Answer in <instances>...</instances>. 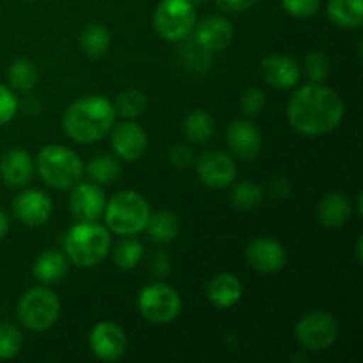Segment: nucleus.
Wrapping results in <instances>:
<instances>
[{
  "label": "nucleus",
  "instance_id": "nucleus-20",
  "mask_svg": "<svg viewBox=\"0 0 363 363\" xmlns=\"http://www.w3.org/2000/svg\"><path fill=\"white\" fill-rule=\"evenodd\" d=\"M353 215V206L344 194L333 191L325 195L318 206V220L326 229H340L346 225Z\"/></svg>",
  "mask_w": 363,
  "mask_h": 363
},
{
  "label": "nucleus",
  "instance_id": "nucleus-44",
  "mask_svg": "<svg viewBox=\"0 0 363 363\" xmlns=\"http://www.w3.org/2000/svg\"><path fill=\"white\" fill-rule=\"evenodd\" d=\"M191 4H201V2H204V0H190Z\"/></svg>",
  "mask_w": 363,
  "mask_h": 363
},
{
  "label": "nucleus",
  "instance_id": "nucleus-13",
  "mask_svg": "<svg viewBox=\"0 0 363 363\" xmlns=\"http://www.w3.org/2000/svg\"><path fill=\"white\" fill-rule=\"evenodd\" d=\"M69 199V208L78 222H98L105 213L106 199L96 183H78Z\"/></svg>",
  "mask_w": 363,
  "mask_h": 363
},
{
  "label": "nucleus",
  "instance_id": "nucleus-28",
  "mask_svg": "<svg viewBox=\"0 0 363 363\" xmlns=\"http://www.w3.org/2000/svg\"><path fill=\"white\" fill-rule=\"evenodd\" d=\"M262 199H264V191L252 181H243V183L236 184L230 194V202L240 211H254L255 208L261 206Z\"/></svg>",
  "mask_w": 363,
  "mask_h": 363
},
{
  "label": "nucleus",
  "instance_id": "nucleus-5",
  "mask_svg": "<svg viewBox=\"0 0 363 363\" xmlns=\"http://www.w3.org/2000/svg\"><path fill=\"white\" fill-rule=\"evenodd\" d=\"M149 215L147 201L133 190L119 191L105 206L106 227L117 236H135L145 230Z\"/></svg>",
  "mask_w": 363,
  "mask_h": 363
},
{
  "label": "nucleus",
  "instance_id": "nucleus-36",
  "mask_svg": "<svg viewBox=\"0 0 363 363\" xmlns=\"http://www.w3.org/2000/svg\"><path fill=\"white\" fill-rule=\"evenodd\" d=\"M18 112V98L9 87L0 84V126L13 121Z\"/></svg>",
  "mask_w": 363,
  "mask_h": 363
},
{
  "label": "nucleus",
  "instance_id": "nucleus-29",
  "mask_svg": "<svg viewBox=\"0 0 363 363\" xmlns=\"http://www.w3.org/2000/svg\"><path fill=\"white\" fill-rule=\"evenodd\" d=\"M113 108H116V113H119L124 119H137L147 108V98L138 89H128L117 96Z\"/></svg>",
  "mask_w": 363,
  "mask_h": 363
},
{
  "label": "nucleus",
  "instance_id": "nucleus-11",
  "mask_svg": "<svg viewBox=\"0 0 363 363\" xmlns=\"http://www.w3.org/2000/svg\"><path fill=\"white\" fill-rule=\"evenodd\" d=\"M126 335L123 328L108 321L98 323L89 335V347L103 362H116L126 353Z\"/></svg>",
  "mask_w": 363,
  "mask_h": 363
},
{
  "label": "nucleus",
  "instance_id": "nucleus-38",
  "mask_svg": "<svg viewBox=\"0 0 363 363\" xmlns=\"http://www.w3.org/2000/svg\"><path fill=\"white\" fill-rule=\"evenodd\" d=\"M170 162H172V165L177 167V169H188L190 165H194L195 152L191 151V147H188V145H174V147L170 149Z\"/></svg>",
  "mask_w": 363,
  "mask_h": 363
},
{
  "label": "nucleus",
  "instance_id": "nucleus-12",
  "mask_svg": "<svg viewBox=\"0 0 363 363\" xmlns=\"http://www.w3.org/2000/svg\"><path fill=\"white\" fill-rule=\"evenodd\" d=\"M245 257L250 268L259 273H277L286 266L287 255L282 245L272 238H255L248 243Z\"/></svg>",
  "mask_w": 363,
  "mask_h": 363
},
{
  "label": "nucleus",
  "instance_id": "nucleus-27",
  "mask_svg": "<svg viewBox=\"0 0 363 363\" xmlns=\"http://www.w3.org/2000/svg\"><path fill=\"white\" fill-rule=\"evenodd\" d=\"M183 133L194 144H204L215 133V123L209 113L202 112V110H195V112L188 113L186 119L183 121Z\"/></svg>",
  "mask_w": 363,
  "mask_h": 363
},
{
  "label": "nucleus",
  "instance_id": "nucleus-30",
  "mask_svg": "<svg viewBox=\"0 0 363 363\" xmlns=\"http://www.w3.org/2000/svg\"><path fill=\"white\" fill-rule=\"evenodd\" d=\"M9 84L20 92H28L38 85V69L27 59H18L9 67Z\"/></svg>",
  "mask_w": 363,
  "mask_h": 363
},
{
  "label": "nucleus",
  "instance_id": "nucleus-19",
  "mask_svg": "<svg viewBox=\"0 0 363 363\" xmlns=\"http://www.w3.org/2000/svg\"><path fill=\"white\" fill-rule=\"evenodd\" d=\"M227 144L241 160H254L261 152V135L248 121H234L227 130Z\"/></svg>",
  "mask_w": 363,
  "mask_h": 363
},
{
  "label": "nucleus",
  "instance_id": "nucleus-25",
  "mask_svg": "<svg viewBox=\"0 0 363 363\" xmlns=\"http://www.w3.org/2000/svg\"><path fill=\"white\" fill-rule=\"evenodd\" d=\"M145 229L151 234L152 240L169 243V241L176 240L181 230L179 216L174 215L172 211H156L152 215H149L147 227Z\"/></svg>",
  "mask_w": 363,
  "mask_h": 363
},
{
  "label": "nucleus",
  "instance_id": "nucleus-22",
  "mask_svg": "<svg viewBox=\"0 0 363 363\" xmlns=\"http://www.w3.org/2000/svg\"><path fill=\"white\" fill-rule=\"evenodd\" d=\"M32 273L43 284H55L62 280L67 273L66 255L57 250H46L35 259Z\"/></svg>",
  "mask_w": 363,
  "mask_h": 363
},
{
  "label": "nucleus",
  "instance_id": "nucleus-42",
  "mask_svg": "<svg viewBox=\"0 0 363 363\" xmlns=\"http://www.w3.org/2000/svg\"><path fill=\"white\" fill-rule=\"evenodd\" d=\"M7 230H9V218H7L6 213L0 211V241L6 238Z\"/></svg>",
  "mask_w": 363,
  "mask_h": 363
},
{
  "label": "nucleus",
  "instance_id": "nucleus-26",
  "mask_svg": "<svg viewBox=\"0 0 363 363\" xmlns=\"http://www.w3.org/2000/svg\"><path fill=\"white\" fill-rule=\"evenodd\" d=\"M80 46L91 59H99L110 50V32L103 25L91 23L80 34Z\"/></svg>",
  "mask_w": 363,
  "mask_h": 363
},
{
  "label": "nucleus",
  "instance_id": "nucleus-17",
  "mask_svg": "<svg viewBox=\"0 0 363 363\" xmlns=\"http://www.w3.org/2000/svg\"><path fill=\"white\" fill-rule=\"evenodd\" d=\"M261 77L273 87L291 89L300 82L301 71L291 57L268 55L261 60Z\"/></svg>",
  "mask_w": 363,
  "mask_h": 363
},
{
  "label": "nucleus",
  "instance_id": "nucleus-24",
  "mask_svg": "<svg viewBox=\"0 0 363 363\" xmlns=\"http://www.w3.org/2000/svg\"><path fill=\"white\" fill-rule=\"evenodd\" d=\"M328 16L342 28H358L363 21V0H328Z\"/></svg>",
  "mask_w": 363,
  "mask_h": 363
},
{
  "label": "nucleus",
  "instance_id": "nucleus-9",
  "mask_svg": "<svg viewBox=\"0 0 363 363\" xmlns=\"http://www.w3.org/2000/svg\"><path fill=\"white\" fill-rule=\"evenodd\" d=\"M339 337V323L335 315L325 311H312L301 315L296 323V339L305 350L325 351L335 344Z\"/></svg>",
  "mask_w": 363,
  "mask_h": 363
},
{
  "label": "nucleus",
  "instance_id": "nucleus-35",
  "mask_svg": "<svg viewBox=\"0 0 363 363\" xmlns=\"http://www.w3.org/2000/svg\"><path fill=\"white\" fill-rule=\"evenodd\" d=\"M264 103H266L264 92H262L261 89H255V87L247 89V91L241 94V99H240L241 110H243V113H247V116L250 117L261 113Z\"/></svg>",
  "mask_w": 363,
  "mask_h": 363
},
{
  "label": "nucleus",
  "instance_id": "nucleus-14",
  "mask_svg": "<svg viewBox=\"0 0 363 363\" xmlns=\"http://www.w3.org/2000/svg\"><path fill=\"white\" fill-rule=\"evenodd\" d=\"M52 209V199L39 190L21 191L13 201L14 216L28 227H38L48 222Z\"/></svg>",
  "mask_w": 363,
  "mask_h": 363
},
{
  "label": "nucleus",
  "instance_id": "nucleus-34",
  "mask_svg": "<svg viewBox=\"0 0 363 363\" xmlns=\"http://www.w3.org/2000/svg\"><path fill=\"white\" fill-rule=\"evenodd\" d=\"M305 64H307V74L312 84H321L330 77L332 62L325 52H311L305 59Z\"/></svg>",
  "mask_w": 363,
  "mask_h": 363
},
{
  "label": "nucleus",
  "instance_id": "nucleus-37",
  "mask_svg": "<svg viewBox=\"0 0 363 363\" xmlns=\"http://www.w3.org/2000/svg\"><path fill=\"white\" fill-rule=\"evenodd\" d=\"M286 13L296 18H308L318 13L321 0H282Z\"/></svg>",
  "mask_w": 363,
  "mask_h": 363
},
{
  "label": "nucleus",
  "instance_id": "nucleus-41",
  "mask_svg": "<svg viewBox=\"0 0 363 363\" xmlns=\"http://www.w3.org/2000/svg\"><path fill=\"white\" fill-rule=\"evenodd\" d=\"M289 190L291 186L286 179H279L272 184V194L275 195V197H287Z\"/></svg>",
  "mask_w": 363,
  "mask_h": 363
},
{
  "label": "nucleus",
  "instance_id": "nucleus-3",
  "mask_svg": "<svg viewBox=\"0 0 363 363\" xmlns=\"http://www.w3.org/2000/svg\"><path fill=\"white\" fill-rule=\"evenodd\" d=\"M110 245V230L96 222H78L64 241L67 259L80 268L98 266L108 255Z\"/></svg>",
  "mask_w": 363,
  "mask_h": 363
},
{
  "label": "nucleus",
  "instance_id": "nucleus-33",
  "mask_svg": "<svg viewBox=\"0 0 363 363\" xmlns=\"http://www.w3.org/2000/svg\"><path fill=\"white\" fill-rule=\"evenodd\" d=\"M23 346V335L16 326L0 323V360H11L16 357Z\"/></svg>",
  "mask_w": 363,
  "mask_h": 363
},
{
  "label": "nucleus",
  "instance_id": "nucleus-15",
  "mask_svg": "<svg viewBox=\"0 0 363 363\" xmlns=\"http://www.w3.org/2000/svg\"><path fill=\"white\" fill-rule=\"evenodd\" d=\"M112 147L117 156L126 162H135V160L142 158L147 149V135L137 123L126 119L113 128Z\"/></svg>",
  "mask_w": 363,
  "mask_h": 363
},
{
  "label": "nucleus",
  "instance_id": "nucleus-18",
  "mask_svg": "<svg viewBox=\"0 0 363 363\" xmlns=\"http://www.w3.org/2000/svg\"><path fill=\"white\" fill-rule=\"evenodd\" d=\"M34 162L25 149L14 147L0 158V177L11 188H21L32 179Z\"/></svg>",
  "mask_w": 363,
  "mask_h": 363
},
{
  "label": "nucleus",
  "instance_id": "nucleus-10",
  "mask_svg": "<svg viewBox=\"0 0 363 363\" xmlns=\"http://www.w3.org/2000/svg\"><path fill=\"white\" fill-rule=\"evenodd\" d=\"M236 163L229 155L222 151H208L199 158L197 162V176L206 186L225 188L234 183L236 179Z\"/></svg>",
  "mask_w": 363,
  "mask_h": 363
},
{
  "label": "nucleus",
  "instance_id": "nucleus-43",
  "mask_svg": "<svg viewBox=\"0 0 363 363\" xmlns=\"http://www.w3.org/2000/svg\"><path fill=\"white\" fill-rule=\"evenodd\" d=\"M362 247H363V240H362V238H358L357 248H354V252H357V261H358V262L363 261V250H362Z\"/></svg>",
  "mask_w": 363,
  "mask_h": 363
},
{
  "label": "nucleus",
  "instance_id": "nucleus-16",
  "mask_svg": "<svg viewBox=\"0 0 363 363\" xmlns=\"http://www.w3.org/2000/svg\"><path fill=\"white\" fill-rule=\"evenodd\" d=\"M195 41L204 46L209 52H220L225 50L233 41V25L223 16L213 14V16L204 18L201 23L195 25Z\"/></svg>",
  "mask_w": 363,
  "mask_h": 363
},
{
  "label": "nucleus",
  "instance_id": "nucleus-23",
  "mask_svg": "<svg viewBox=\"0 0 363 363\" xmlns=\"http://www.w3.org/2000/svg\"><path fill=\"white\" fill-rule=\"evenodd\" d=\"M181 46L177 50V57H179L181 64H183L186 69L194 71V73H206L208 69H211L213 66V52L206 50L204 46L199 45L194 39L184 38L183 41H179Z\"/></svg>",
  "mask_w": 363,
  "mask_h": 363
},
{
  "label": "nucleus",
  "instance_id": "nucleus-21",
  "mask_svg": "<svg viewBox=\"0 0 363 363\" xmlns=\"http://www.w3.org/2000/svg\"><path fill=\"white\" fill-rule=\"evenodd\" d=\"M208 293L209 301L218 308H230L241 300L243 294V286L240 280L230 273H220L211 282L208 284Z\"/></svg>",
  "mask_w": 363,
  "mask_h": 363
},
{
  "label": "nucleus",
  "instance_id": "nucleus-8",
  "mask_svg": "<svg viewBox=\"0 0 363 363\" xmlns=\"http://www.w3.org/2000/svg\"><path fill=\"white\" fill-rule=\"evenodd\" d=\"M195 11L190 0H162L155 11V28L163 39L172 43L190 38L195 27Z\"/></svg>",
  "mask_w": 363,
  "mask_h": 363
},
{
  "label": "nucleus",
  "instance_id": "nucleus-40",
  "mask_svg": "<svg viewBox=\"0 0 363 363\" xmlns=\"http://www.w3.org/2000/svg\"><path fill=\"white\" fill-rule=\"evenodd\" d=\"M152 268H155V272L158 273V275H167V273L170 272L169 257H167V255H163V254L156 255L155 266H152Z\"/></svg>",
  "mask_w": 363,
  "mask_h": 363
},
{
  "label": "nucleus",
  "instance_id": "nucleus-39",
  "mask_svg": "<svg viewBox=\"0 0 363 363\" xmlns=\"http://www.w3.org/2000/svg\"><path fill=\"white\" fill-rule=\"evenodd\" d=\"M259 0H216L218 7L225 13H243L257 4Z\"/></svg>",
  "mask_w": 363,
  "mask_h": 363
},
{
  "label": "nucleus",
  "instance_id": "nucleus-1",
  "mask_svg": "<svg viewBox=\"0 0 363 363\" xmlns=\"http://www.w3.org/2000/svg\"><path fill=\"white\" fill-rule=\"evenodd\" d=\"M344 117V101L333 89L308 84L298 89L287 103L289 124L301 135L321 137L335 130Z\"/></svg>",
  "mask_w": 363,
  "mask_h": 363
},
{
  "label": "nucleus",
  "instance_id": "nucleus-2",
  "mask_svg": "<svg viewBox=\"0 0 363 363\" xmlns=\"http://www.w3.org/2000/svg\"><path fill=\"white\" fill-rule=\"evenodd\" d=\"M116 121V108L103 96H85L67 106L62 128L78 144H94L108 135Z\"/></svg>",
  "mask_w": 363,
  "mask_h": 363
},
{
  "label": "nucleus",
  "instance_id": "nucleus-7",
  "mask_svg": "<svg viewBox=\"0 0 363 363\" xmlns=\"http://www.w3.org/2000/svg\"><path fill=\"white\" fill-rule=\"evenodd\" d=\"M137 305L140 314L152 325H169L176 321L183 308L179 293L163 282L145 286L138 294Z\"/></svg>",
  "mask_w": 363,
  "mask_h": 363
},
{
  "label": "nucleus",
  "instance_id": "nucleus-6",
  "mask_svg": "<svg viewBox=\"0 0 363 363\" xmlns=\"http://www.w3.org/2000/svg\"><path fill=\"white\" fill-rule=\"evenodd\" d=\"M60 314V301L55 293L46 287L28 289L18 301V318L25 328L45 332L55 325Z\"/></svg>",
  "mask_w": 363,
  "mask_h": 363
},
{
  "label": "nucleus",
  "instance_id": "nucleus-32",
  "mask_svg": "<svg viewBox=\"0 0 363 363\" xmlns=\"http://www.w3.org/2000/svg\"><path fill=\"white\" fill-rule=\"evenodd\" d=\"M144 255L142 243L137 240H124L113 250V261L121 269H133Z\"/></svg>",
  "mask_w": 363,
  "mask_h": 363
},
{
  "label": "nucleus",
  "instance_id": "nucleus-4",
  "mask_svg": "<svg viewBox=\"0 0 363 363\" xmlns=\"http://www.w3.org/2000/svg\"><path fill=\"white\" fill-rule=\"evenodd\" d=\"M84 162L66 145H46L38 155V172L48 186L69 190L84 176Z\"/></svg>",
  "mask_w": 363,
  "mask_h": 363
},
{
  "label": "nucleus",
  "instance_id": "nucleus-31",
  "mask_svg": "<svg viewBox=\"0 0 363 363\" xmlns=\"http://www.w3.org/2000/svg\"><path fill=\"white\" fill-rule=\"evenodd\" d=\"M87 174L96 184H108L116 181L121 174L119 163L110 156H98L92 158L87 165Z\"/></svg>",
  "mask_w": 363,
  "mask_h": 363
}]
</instances>
